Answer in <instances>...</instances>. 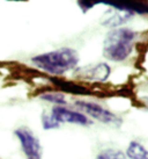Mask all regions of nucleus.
<instances>
[{"instance_id": "obj_1", "label": "nucleus", "mask_w": 148, "mask_h": 159, "mask_svg": "<svg viewBox=\"0 0 148 159\" xmlns=\"http://www.w3.org/2000/svg\"><path fill=\"white\" fill-rule=\"evenodd\" d=\"M31 62L39 70L52 75L53 77H58L65 72L74 70L79 63V56L74 49L61 48L37 55L31 58Z\"/></svg>"}, {"instance_id": "obj_2", "label": "nucleus", "mask_w": 148, "mask_h": 159, "mask_svg": "<svg viewBox=\"0 0 148 159\" xmlns=\"http://www.w3.org/2000/svg\"><path fill=\"white\" fill-rule=\"evenodd\" d=\"M138 34L130 28L110 30L103 42V56L111 62H124L132 52Z\"/></svg>"}, {"instance_id": "obj_3", "label": "nucleus", "mask_w": 148, "mask_h": 159, "mask_svg": "<svg viewBox=\"0 0 148 159\" xmlns=\"http://www.w3.org/2000/svg\"><path fill=\"white\" fill-rule=\"evenodd\" d=\"M75 106L79 109L83 111L90 117L98 120L100 122L105 124H111L113 127H119L122 124V119H119L117 115L113 114L112 111L105 109L104 107L100 106L96 102L83 101V100H76Z\"/></svg>"}, {"instance_id": "obj_4", "label": "nucleus", "mask_w": 148, "mask_h": 159, "mask_svg": "<svg viewBox=\"0 0 148 159\" xmlns=\"http://www.w3.org/2000/svg\"><path fill=\"white\" fill-rule=\"evenodd\" d=\"M111 67L105 63L97 64H88L85 66L75 67L73 71V77L75 79L85 80V81H96L104 83L110 77Z\"/></svg>"}, {"instance_id": "obj_5", "label": "nucleus", "mask_w": 148, "mask_h": 159, "mask_svg": "<svg viewBox=\"0 0 148 159\" xmlns=\"http://www.w3.org/2000/svg\"><path fill=\"white\" fill-rule=\"evenodd\" d=\"M15 135L21 143L22 150L28 159H41L42 146L38 138L28 128H19L15 130Z\"/></svg>"}, {"instance_id": "obj_6", "label": "nucleus", "mask_w": 148, "mask_h": 159, "mask_svg": "<svg viewBox=\"0 0 148 159\" xmlns=\"http://www.w3.org/2000/svg\"><path fill=\"white\" fill-rule=\"evenodd\" d=\"M51 116L58 123H73L79 125H89L92 124V120H89L83 114L79 111L67 109L64 106H56L52 108Z\"/></svg>"}, {"instance_id": "obj_7", "label": "nucleus", "mask_w": 148, "mask_h": 159, "mask_svg": "<svg viewBox=\"0 0 148 159\" xmlns=\"http://www.w3.org/2000/svg\"><path fill=\"white\" fill-rule=\"evenodd\" d=\"M49 80L57 89L70 93V94H74V95H95L96 94L93 89H89L86 86L74 83V81L61 79L58 77H50Z\"/></svg>"}, {"instance_id": "obj_8", "label": "nucleus", "mask_w": 148, "mask_h": 159, "mask_svg": "<svg viewBox=\"0 0 148 159\" xmlns=\"http://www.w3.org/2000/svg\"><path fill=\"white\" fill-rule=\"evenodd\" d=\"M133 16L132 13L125 12V11H118V9L109 8L107 9L101 16V25L109 28H116V27L123 26L128 22Z\"/></svg>"}, {"instance_id": "obj_9", "label": "nucleus", "mask_w": 148, "mask_h": 159, "mask_svg": "<svg viewBox=\"0 0 148 159\" xmlns=\"http://www.w3.org/2000/svg\"><path fill=\"white\" fill-rule=\"evenodd\" d=\"M100 4L132 14H148V1H100Z\"/></svg>"}, {"instance_id": "obj_10", "label": "nucleus", "mask_w": 148, "mask_h": 159, "mask_svg": "<svg viewBox=\"0 0 148 159\" xmlns=\"http://www.w3.org/2000/svg\"><path fill=\"white\" fill-rule=\"evenodd\" d=\"M126 156L130 159H148V150L138 142H131L126 151Z\"/></svg>"}, {"instance_id": "obj_11", "label": "nucleus", "mask_w": 148, "mask_h": 159, "mask_svg": "<svg viewBox=\"0 0 148 159\" xmlns=\"http://www.w3.org/2000/svg\"><path fill=\"white\" fill-rule=\"evenodd\" d=\"M39 98H41L42 100H44V101L51 102V103H56L57 106H64V105H66L65 97L58 92H51V91H49V92H43L41 95H39Z\"/></svg>"}, {"instance_id": "obj_12", "label": "nucleus", "mask_w": 148, "mask_h": 159, "mask_svg": "<svg viewBox=\"0 0 148 159\" xmlns=\"http://www.w3.org/2000/svg\"><path fill=\"white\" fill-rule=\"evenodd\" d=\"M96 159H126V156L122 151L115 150V149H107L100 152Z\"/></svg>"}, {"instance_id": "obj_13", "label": "nucleus", "mask_w": 148, "mask_h": 159, "mask_svg": "<svg viewBox=\"0 0 148 159\" xmlns=\"http://www.w3.org/2000/svg\"><path fill=\"white\" fill-rule=\"evenodd\" d=\"M42 125H43V128L45 129V130H50V129L59 128L60 124L58 123V122H56L51 115H48V114H45V113H43V115H42Z\"/></svg>"}, {"instance_id": "obj_14", "label": "nucleus", "mask_w": 148, "mask_h": 159, "mask_svg": "<svg viewBox=\"0 0 148 159\" xmlns=\"http://www.w3.org/2000/svg\"><path fill=\"white\" fill-rule=\"evenodd\" d=\"M97 4H100V1H78L79 7L81 8L83 13H87L89 9H92Z\"/></svg>"}, {"instance_id": "obj_15", "label": "nucleus", "mask_w": 148, "mask_h": 159, "mask_svg": "<svg viewBox=\"0 0 148 159\" xmlns=\"http://www.w3.org/2000/svg\"><path fill=\"white\" fill-rule=\"evenodd\" d=\"M145 100H146V102H147V105H148V98H146V99H145Z\"/></svg>"}]
</instances>
